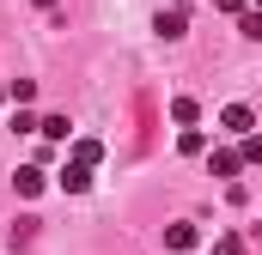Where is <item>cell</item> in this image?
Here are the masks:
<instances>
[{"label":"cell","mask_w":262,"mask_h":255,"mask_svg":"<svg viewBox=\"0 0 262 255\" xmlns=\"http://www.w3.org/2000/svg\"><path fill=\"white\" fill-rule=\"evenodd\" d=\"M152 31H159V37H165V43H177V37H183V31H189V18H183V6H165V12H159V18H152Z\"/></svg>","instance_id":"2"},{"label":"cell","mask_w":262,"mask_h":255,"mask_svg":"<svg viewBox=\"0 0 262 255\" xmlns=\"http://www.w3.org/2000/svg\"><path fill=\"white\" fill-rule=\"evenodd\" d=\"M220 128H226V134H238V140H244V134H250V128H256V110H250V104H226V110H220Z\"/></svg>","instance_id":"1"},{"label":"cell","mask_w":262,"mask_h":255,"mask_svg":"<svg viewBox=\"0 0 262 255\" xmlns=\"http://www.w3.org/2000/svg\"><path fill=\"white\" fill-rule=\"evenodd\" d=\"M207 170H213V176H238V170H244V152L220 146V152H207Z\"/></svg>","instance_id":"4"},{"label":"cell","mask_w":262,"mask_h":255,"mask_svg":"<svg viewBox=\"0 0 262 255\" xmlns=\"http://www.w3.org/2000/svg\"><path fill=\"white\" fill-rule=\"evenodd\" d=\"M165 249H195V225H165Z\"/></svg>","instance_id":"7"},{"label":"cell","mask_w":262,"mask_h":255,"mask_svg":"<svg viewBox=\"0 0 262 255\" xmlns=\"http://www.w3.org/2000/svg\"><path fill=\"white\" fill-rule=\"evenodd\" d=\"M37 134H43V140H67V134H73V122H67V116H43V122H37Z\"/></svg>","instance_id":"8"},{"label":"cell","mask_w":262,"mask_h":255,"mask_svg":"<svg viewBox=\"0 0 262 255\" xmlns=\"http://www.w3.org/2000/svg\"><path fill=\"white\" fill-rule=\"evenodd\" d=\"M171 255H189V249H171Z\"/></svg>","instance_id":"17"},{"label":"cell","mask_w":262,"mask_h":255,"mask_svg":"<svg viewBox=\"0 0 262 255\" xmlns=\"http://www.w3.org/2000/svg\"><path fill=\"white\" fill-rule=\"evenodd\" d=\"M6 97H12V104H31V97H37V79H12Z\"/></svg>","instance_id":"12"},{"label":"cell","mask_w":262,"mask_h":255,"mask_svg":"<svg viewBox=\"0 0 262 255\" xmlns=\"http://www.w3.org/2000/svg\"><path fill=\"white\" fill-rule=\"evenodd\" d=\"M213 255H244V237H213Z\"/></svg>","instance_id":"14"},{"label":"cell","mask_w":262,"mask_h":255,"mask_svg":"<svg viewBox=\"0 0 262 255\" xmlns=\"http://www.w3.org/2000/svg\"><path fill=\"white\" fill-rule=\"evenodd\" d=\"M238 152H244V164H262V134H256V128L238 140Z\"/></svg>","instance_id":"11"},{"label":"cell","mask_w":262,"mask_h":255,"mask_svg":"<svg viewBox=\"0 0 262 255\" xmlns=\"http://www.w3.org/2000/svg\"><path fill=\"white\" fill-rule=\"evenodd\" d=\"M61 189H67V194H85V189H92V164H79V158H73V164L61 170Z\"/></svg>","instance_id":"5"},{"label":"cell","mask_w":262,"mask_h":255,"mask_svg":"<svg viewBox=\"0 0 262 255\" xmlns=\"http://www.w3.org/2000/svg\"><path fill=\"white\" fill-rule=\"evenodd\" d=\"M171 6H189V0H171Z\"/></svg>","instance_id":"16"},{"label":"cell","mask_w":262,"mask_h":255,"mask_svg":"<svg viewBox=\"0 0 262 255\" xmlns=\"http://www.w3.org/2000/svg\"><path fill=\"white\" fill-rule=\"evenodd\" d=\"M73 158H79V164H92V170H98V164H104V146H98V140H73Z\"/></svg>","instance_id":"9"},{"label":"cell","mask_w":262,"mask_h":255,"mask_svg":"<svg viewBox=\"0 0 262 255\" xmlns=\"http://www.w3.org/2000/svg\"><path fill=\"white\" fill-rule=\"evenodd\" d=\"M256 12H262V0H256Z\"/></svg>","instance_id":"18"},{"label":"cell","mask_w":262,"mask_h":255,"mask_svg":"<svg viewBox=\"0 0 262 255\" xmlns=\"http://www.w3.org/2000/svg\"><path fill=\"white\" fill-rule=\"evenodd\" d=\"M195 116H201V110H195V97H177V104H171V122L195 128Z\"/></svg>","instance_id":"10"},{"label":"cell","mask_w":262,"mask_h":255,"mask_svg":"<svg viewBox=\"0 0 262 255\" xmlns=\"http://www.w3.org/2000/svg\"><path fill=\"white\" fill-rule=\"evenodd\" d=\"M238 31H244V37H250V43H262V12H256V6H250V12H244V18H238Z\"/></svg>","instance_id":"13"},{"label":"cell","mask_w":262,"mask_h":255,"mask_svg":"<svg viewBox=\"0 0 262 255\" xmlns=\"http://www.w3.org/2000/svg\"><path fill=\"white\" fill-rule=\"evenodd\" d=\"M43 183H49V170H43V164H25V170L12 176V189L25 194V200H37V194H43Z\"/></svg>","instance_id":"3"},{"label":"cell","mask_w":262,"mask_h":255,"mask_svg":"<svg viewBox=\"0 0 262 255\" xmlns=\"http://www.w3.org/2000/svg\"><path fill=\"white\" fill-rule=\"evenodd\" d=\"M220 12H238V18H244L250 6H244V0H220Z\"/></svg>","instance_id":"15"},{"label":"cell","mask_w":262,"mask_h":255,"mask_svg":"<svg viewBox=\"0 0 262 255\" xmlns=\"http://www.w3.org/2000/svg\"><path fill=\"white\" fill-rule=\"evenodd\" d=\"M177 152H183V158H201V152H207V134H201V128H183V134H177Z\"/></svg>","instance_id":"6"}]
</instances>
